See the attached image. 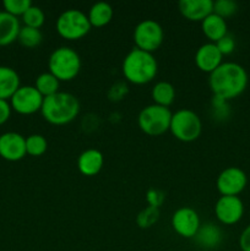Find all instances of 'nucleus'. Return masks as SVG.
I'll use <instances>...</instances> for the list:
<instances>
[{"label":"nucleus","mask_w":250,"mask_h":251,"mask_svg":"<svg viewBox=\"0 0 250 251\" xmlns=\"http://www.w3.org/2000/svg\"><path fill=\"white\" fill-rule=\"evenodd\" d=\"M27 154L26 137L15 131H7L0 135V157L5 161H21Z\"/></svg>","instance_id":"nucleus-13"},{"label":"nucleus","mask_w":250,"mask_h":251,"mask_svg":"<svg viewBox=\"0 0 250 251\" xmlns=\"http://www.w3.org/2000/svg\"><path fill=\"white\" fill-rule=\"evenodd\" d=\"M151 97L154 104L169 108L175 100V88L168 81H158L152 87Z\"/></svg>","instance_id":"nucleus-22"},{"label":"nucleus","mask_w":250,"mask_h":251,"mask_svg":"<svg viewBox=\"0 0 250 251\" xmlns=\"http://www.w3.org/2000/svg\"><path fill=\"white\" fill-rule=\"evenodd\" d=\"M164 199H166L164 193L162 190H159V189L151 188L147 190L146 200H147V203H149V206L159 208L162 206V203L164 202Z\"/></svg>","instance_id":"nucleus-30"},{"label":"nucleus","mask_w":250,"mask_h":251,"mask_svg":"<svg viewBox=\"0 0 250 251\" xmlns=\"http://www.w3.org/2000/svg\"><path fill=\"white\" fill-rule=\"evenodd\" d=\"M21 86L20 76L15 69L0 65V100H10Z\"/></svg>","instance_id":"nucleus-20"},{"label":"nucleus","mask_w":250,"mask_h":251,"mask_svg":"<svg viewBox=\"0 0 250 251\" xmlns=\"http://www.w3.org/2000/svg\"><path fill=\"white\" fill-rule=\"evenodd\" d=\"M248 176L239 167H227L217 176L216 186L222 196H238L245 189Z\"/></svg>","instance_id":"nucleus-10"},{"label":"nucleus","mask_w":250,"mask_h":251,"mask_svg":"<svg viewBox=\"0 0 250 251\" xmlns=\"http://www.w3.org/2000/svg\"><path fill=\"white\" fill-rule=\"evenodd\" d=\"M31 6V0H4L2 1L4 11L15 17L22 16Z\"/></svg>","instance_id":"nucleus-28"},{"label":"nucleus","mask_w":250,"mask_h":251,"mask_svg":"<svg viewBox=\"0 0 250 251\" xmlns=\"http://www.w3.org/2000/svg\"><path fill=\"white\" fill-rule=\"evenodd\" d=\"M239 247L242 251H250V225L245 227L240 234Z\"/></svg>","instance_id":"nucleus-34"},{"label":"nucleus","mask_w":250,"mask_h":251,"mask_svg":"<svg viewBox=\"0 0 250 251\" xmlns=\"http://www.w3.org/2000/svg\"><path fill=\"white\" fill-rule=\"evenodd\" d=\"M179 11L189 21L202 22L213 12L212 0H180Z\"/></svg>","instance_id":"nucleus-15"},{"label":"nucleus","mask_w":250,"mask_h":251,"mask_svg":"<svg viewBox=\"0 0 250 251\" xmlns=\"http://www.w3.org/2000/svg\"><path fill=\"white\" fill-rule=\"evenodd\" d=\"M22 22L24 26L32 27V28H41L46 21V14L39 6L32 4V6L22 15Z\"/></svg>","instance_id":"nucleus-26"},{"label":"nucleus","mask_w":250,"mask_h":251,"mask_svg":"<svg viewBox=\"0 0 250 251\" xmlns=\"http://www.w3.org/2000/svg\"><path fill=\"white\" fill-rule=\"evenodd\" d=\"M200 226V216L191 207L185 206V207L178 208L172 216V227L174 232L186 239L195 237Z\"/></svg>","instance_id":"nucleus-11"},{"label":"nucleus","mask_w":250,"mask_h":251,"mask_svg":"<svg viewBox=\"0 0 250 251\" xmlns=\"http://www.w3.org/2000/svg\"><path fill=\"white\" fill-rule=\"evenodd\" d=\"M21 22L17 17L7 14L6 11H0V47H6L17 41Z\"/></svg>","instance_id":"nucleus-18"},{"label":"nucleus","mask_w":250,"mask_h":251,"mask_svg":"<svg viewBox=\"0 0 250 251\" xmlns=\"http://www.w3.org/2000/svg\"><path fill=\"white\" fill-rule=\"evenodd\" d=\"M215 215L222 225H235L244 215V203L239 196H221L215 205Z\"/></svg>","instance_id":"nucleus-12"},{"label":"nucleus","mask_w":250,"mask_h":251,"mask_svg":"<svg viewBox=\"0 0 250 251\" xmlns=\"http://www.w3.org/2000/svg\"><path fill=\"white\" fill-rule=\"evenodd\" d=\"M201 29H202V33L205 34V37L211 43H216L222 37L228 34L227 22H225V20L223 17L218 16L215 12L208 15L201 22Z\"/></svg>","instance_id":"nucleus-19"},{"label":"nucleus","mask_w":250,"mask_h":251,"mask_svg":"<svg viewBox=\"0 0 250 251\" xmlns=\"http://www.w3.org/2000/svg\"><path fill=\"white\" fill-rule=\"evenodd\" d=\"M80 113V102L73 93L61 92L43 100L41 114L51 125H66L74 122Z\"/></svg>","instance_id":"nucleus-2"},{"label":"nucleus","mask_w":250,"mask_h":251,"mask_svg":"<svg viewBox=\"0 0 250 251\" xmlns=\"http://www.w3.org/2000/svg\"><path fill=\"white\" fill-rule=\"evenodd\" d=\"M17 41H19V43L21 44V46H24L25 48L33 49L42 43V41H43V34H42L41 29L38 28L22 26L21 29H20Z\"/></svg>","instance_id":"nucleus-24"},{"label":"nucleus","mask_w":250,"mask_h":251,"mask_svg":"<svg viewBox=\"0 0 250 251\" xmlns=\"http://www.w3.org/2000/svg\"><path fill=\"white\" fill-rule=\"evenodd\" d=\"M11 105L9 100H0V125H4L11 117Z\"/></svg>","instance_id":"nucleus-33"},{"label":"nucleus","mask_w":250,"mask_h":251,"mask_svg":"<svg viewBox=\"0 0 250 251\" xmlns=\"http://www.w3.org/2000/svg\"><path fill=\"white\" fill-rule=\"evenodd\" d=\"M104 164V157L100 150L87 149L77 157V169L86 176H97Z\"/></svg>","instance_id":"nucleus-16"},{"label":"nucleus","mask_w":250,"mask_h":251,"mask_svg":"<svg viewBox=\"0 0 250 251\" xmlns=\"http://www.w3.org/2000/svg\"><path fill=\"white\" fill-rule=\"evenodd\" d=\"M82 61L80 55L71 47H59L54 49L48 59L49 73L59 81H71L80 74Z\"/></svg>","instance_id":"nucleus-4"},{"label":"nucleus","mask_w":250,"mask_h":251,"mask_svg":"<svg viewBox=\"0 0 250 251\" xmlns=\"http://www.w3.org/2000/svg\"><path fill=\"white\" fill-rule=\"evenodd\" d=\"M196 244L202 249L212 250L221 245L223 240V233L218 226L212 222H206L200 226L194 237Z\"/></svg>","instance_id":"nucleus-17"},{"label":"nucleus","mask_w":250,"mask_h":251,"mask_svg":"<svg viewBox=\"0 0 250 251\" xmlns=\"http://www.w3.org/2000/svg\"><path fill=\"white\" fill-rule=\"evenodd\" d=\"M34 87H36L37 91L46 98L59 92L60 81H59L53 74L49 73V71L48 73H42L37 76L36 82H34Z\"/></svg>","instance_id":"nucleus-23"},{"label":"nucleus","mask_w":250,"mask_h":251,"mask_svg":"<svg viewBox=\"0 0 250 251\" xmlns=\"http://www.w3.org/2000/svg\"><path fill=\"white\" fill-rule=\"evenodd\" d=\"M238 11V4L234 0H216L213 1V12L218 16L227 19Z\"/></svg>","instance_id":"nucleus-29"},{"label":"nucleus","mask_w":250,"mask_h":251,"mask_svg":"<svg viewBox=\"0 0 250 251\" xmlns=\"http://www.w3.org/2000/svg\"><path fill=\"white\" fill-rule=\"evenodd\" d=\"M87 15L77 9H69L61 12L56 20L55 28L59 36L68 41H77L91 31Z\"/></svg>","instance_id":"nucleus-7"},{"label":"nucleus","mask_w":250,"mask_h":251,"mask_svg":"<svg viewBox=\"0 0 250 251\" xmlns=\"http://www.w3.org/2000/svg\"><path fill=\"white\" fill-rule=\"evenodd\" d=\"M159 218V208L152 207V206H147L144 210L140 211V213L136 217V223L140 228H150Z\"/></svg>","instance_id":"nucleus-27"},{"label":"nucleus","mask_w":250,"mask_h":251,"mask_svg":"<svg viewBox=\"0 0 250 251\" xmlns=\"http://www.w3.org/2000/svg\"><path fill=\"white\" fill-rule=\"evenodd\" d=\"M132 37L137 49L153 54L163 43L164 31L158 22L147 19L136 25Z\"/></svg>","instance_id":"nucleus-8"},{"label":"nucleus","mask_w":250,"mask_h":251,"mask_svg":"<svg viewBox=\"0 0 250 251\" xmlns=\"http://www.w3.org/2000/svg\"><path fill=\"white\" fill-rule=\"evenodd\" d=\"M212 110L213 114L218 118H225L228 115V104L227 100H221V98L213 97L212 100Z\"/></svg>","instance_id":"nucleus-32"},{"label":"nucleus","mask_w":250,"mask_h":251,"mask_svg":"<svg viewBox=\"0 0 250 251\" xmlns=\"http://www.w3.org/2000/svg\"><path fill=\"white\" fill-rule=\"evenodd\" d=\"M248 81L247 70L234 61H225L208 76V86L213 97L227 102L244 92Z\"/></svg>","instance_id":"nucleus-1"},{"label":"nucleus","mask_w":250,"mask_h":251,"mask_svg":"<svg viewBox=\"0 0 250 251\" xmlns=\"http://www.w3.org/2000/svg\"><path fill=\"white\" fill-rule=\"evenodd\" d=\"M48 149L47 139L41 134H32L26 137V152L32 157H39L44 154Z\"/></svg>","instance_id":"nucleus-25"},{"label":"nucleus","mask_w":250,"mask_h":251,"mask_svg":"<svg viewBox=\"0 0 250 251\" xmlns=\"http://www.w3.org/2000/svg\"><path fill=\"white\" fill-rule=\"evenodd\" d=\"M171 109L158 104H150L142 108L137 117V124L142 132L150 136H159L169 131L172 120Z\"/></svg>","instance_id":"nucleus-5"},{"label":"nucleus","mask_w":250,"mask_h":251,"mask_svg":"<svg viewBox=\"0 0 250 251\" xmlns=\"http://www.w3.org/2000/svg\"><path fill=\"white\" fill-rule=\"evenodd\" d=\"M216 46L222 55H228V54H232L235 49V41L230 34H225L220 41L216 42Z\"/></svg>","instance_id":"nucleus-31"},{"label":"nucleus","mask_w":250,"mask_h":251,"mask_svg":"<svg viewBox=\"0 0 250 251\" xmlns=\"http://www.w3.org/2000/svg\"><path fill=\"white\" fill-rule=\"evenodd\" d=\"M122 71L129 82L134 85H146L156 77L158 73V63L153 54L135 47L125 55Z\"/></svg>","instance_id":"nucleus-3"},{"label":"nucleus","mask_w":250,"mask_h":251,"mask_svg":"<svg viewBox=\"0 0 250 251\" xmlns=\"http://www.w3.org/2000/svg\"><path fill=\"white\" fill-rule=\"evenodd\" d=\"M169 131L181 142H193L202 132L200 117L191 109H179L172 114Z\"/></svg>","instance_id":"nucleus-6"},{"label":"nucleus","mask_w":250,"mask_h":251,"mask_svg":"<svg viewBox=\"0 0 250 251\" xmlns=\"http://www.w3.org/2000/svg\"><path fill=\"white\" fill-rule=\"evenodd\" d=\"M44 97L34 86H20L10 98V105L14 112L21 115H31L41 112Z\"/></svg>","instance_id":"nucleus-9"},{"label":"nucleus","mask_w":250,"mask_h":251,"mask_svg":"<svg viewBox=\"0 0 250 251\" xmlns=\"http://www.w3.org/2000/svg\"><path fill=\"white\" fill-rule=\"evenodd\" d=\"M114 10L112 5L105 1L96 2L88 11V21L92 27H104L112 21Z\"/></svg>","instance_id":"nucleus-21"},{"label":"nucleus","mask_w":250,"mask_h":251,"mask_svg":"<svg viewBox=\"0 0 250 251\" xmlns=\"http://www.w3.org/2000/svg\"><path fill=\"white\" fill-rule=\"evenodd\" d=\"M222 58L223 55L218 50L216 43L208 42V43H205L199 47L194 60H195V64L199 70L206 74H211L223 63Z\"/></svg>","instance_id":"nucleus-14"}]
</instances>
